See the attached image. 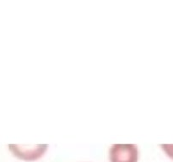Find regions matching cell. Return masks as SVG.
I'll return each instance as SVG.
<instances>
[{"mask_svg":"<svg viewBox=\"0 0 173 162\" xmlns=\"http://www.w3.org/2000/svg\"><path fill=\"white\" fill-rule=\"evenodd\" d=\"M110 162H138V151L135 144H113L109 150Z\"/></svg>","mask_w":173,"mask_h":162,"instance_id":"obj_2","label":"cell"},{"mask_svg":"<svg viewBox=\"0 0 173 162\" xmlns=\"http://www.w3.org/2000/svg\"><path fill=\"white\" fill-rule=\"evenodd\" d=\"M165 153L173 160V144H161L160 145Z\"/></svg>","mask_w":173,"mask_h":162,"instance_id":"obj_3","label":"cell"},{"mask_svg":"<svg viewBox=\"0 0 173 162\" xmlns=\"http://www.w3.org/2000/svg\"><path fill=\"white\" fill-rule=\"evenodd\" d=\"M9 147L16 158L26 161H34L42 157L48 146L47 144H9Z\"/></svg>","mask_w":173,"mask_h":162,"instance_id":"obj_1","label":"cell"}]
</instances>
